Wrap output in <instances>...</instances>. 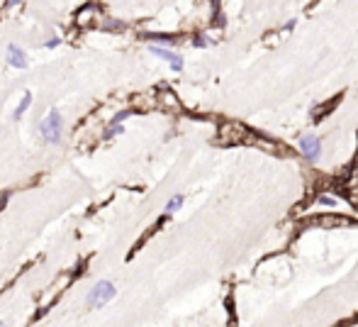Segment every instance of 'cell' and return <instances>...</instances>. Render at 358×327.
Wrapping results in <instances>:
<instances>
[{
	"instance_id": "cell-1",
	"label": "cell",
	"mask_w": 358,
	"mask_h": 327,
	"mask_svg": "<svg viewBox=\"0 0 358 327\" xmlns=\"http://www.w3.org/2000/svg\"><path fill=\"white\" fill-rule=\"evenodd\" d=\"M61 127H64V120H61V112L59 110H49L46 117L39 125V134L46 144H59L61 142Z\"/></svg>"
},
{
	"instance_id": "cell-2",
	"label": "cell",
	"mask_w": 358,
	"mask_h": 327,
	"mask_svg": "<svg viewBox=\"0 0 358 327\" xmlns=\"http://www.w3.org/2000/svg\"><path fill=\"white\" fill-rule=\"evenodd\" d=\"M115 296H117L115 283H110V281H100V283H95V286H93V290L88 293L85 303H88L91 308H102V305H105V303H110Z\"/></svg>"
},
{
	"instance_id": "cell-3",
	"label": "cell",
	"mask_w": 358,
	"mask_h": 327,
	"mask_svg": "<svg viewBox=\"0 0 358 327\" xmlns=\"http://www.w3.org/2000/svg\"><path fill=\"white\" fill-rule=\"evenodd\" d=\"M297 147H300V154L305 157V161H310V164H317L321 157V140L317 134H302L300 142H297Z\"/></svg>"
},
{
	"instance_id": "cell-4",
	"label": "cell",
	"mask_w": 358,
	"mask_h": 327,
	"mask_svg": "<svg viewBox=\"0 0 358 327\" xmlns=\"http://www.w3.org/2000/svg\"><path fill=\"white\" fill-rule=\"evenodd\" d=\"M151 54H156L158 59L168 61L173 71H183V56L175 54V51H171L168 47H156V44H151Z\"/></svg>"
},
{
	"instance_id": "cell-5",
	"label": "cell",
	"mask_w": 358,
	"mask_h": 327,
	"mask_svg": "<svg viewBox=\"0 0 358 327\" xmlns=\"http://www.w3.org/2000/svg\"><path fill=\"white\" fill-rule=\"evenodd\" d=\"M8 64L15 66V68H25V66H27V54H25L22 49H17V47H12V44H10V47H8Z\"/></svg>"
},
{
	"instance_id": "cell-6",
	"label": "cell",
	"mask_w": 358,
	"mask_h": 327,
	"mask_svg": "<svg viewBox=\"0 0 358 327\" xmlns=\"http://www.w3.org/2000/svg\"><path fill=\"white\" fill-rule=\"evenodd\" d=\"M141 37L149 39V42H154L156 47H171L175 42V37H171V35H158V32H144Z\"/></svg>"
},
{
	"instance_id": "cell-7",
	"label": "cell",
	"mask_w": 358,
	"mask_h": 327,
	"mask_svg": "<svg viewBox=\"0 0 358 327\" xmlns=\"http://www.w3.org/2000/svg\"><path fill=\"white\" fill-rule=\"evenodd\" d=\"M183 200H185V198L181 196V193H175V196L171 198L168 203H166V213H164V215H168V217H171V215H173V213H178V210L183 208Z\"/></svg>"
},
{
	"instance_id": "cell-8",
	"label": "cell",
	"mask_w": 358,
	"mask_h": 327,
	"mask_svg": "<svg viewBox=\"0 0 358 327\" xmlns=\"http://www.w3.org/2000/svg\"><path fill=\"white\" fill-rule=\"evenodd\" d=\"M29 105H32V93H27V91H25V95H22V100H20L17 110H15V115H12V117H15V120H20V117H22V115L27 112Z\"/></svg>"
},
{
	"instance_id": "cell-9",
	"label": "cell",
	"mask_w": 358,
	"mask_h": 327,
	"mask_svg": "<svg viewBox=\"0 0 358 327\" xmlns=\"http://www.w3.org/2000/svg\"><path fill=\"white\" fill-rule=\"evenodd\" d=\"M317 203H319V205L336 208V203H339V200H336V198H334V196H317Z\"/></svg>"
},
{
	"instance_id": "cell-10",
	"label": "cell",
	"mask_w": 358,
	"mask_h": 327,
	"mask_svg": "<svg viewBox=\"0 0 358 327\" xmlns=\"http://www.w3.org/2000/svg\"><path fill=\"white\" fill-rule=\"evenodd\" d=\"M132 112L134 110H119L115 117H112V125H122V122L127 120V117H132Z\"/></svg>"
},
{
	"instance_id": "cell-11",
	"label": "cell",
	"mask_w": 358,
	"mask_h": 327,
	"mask_svg": "<svg viewBox=\"0 0 358 327\" xmlns=\"http://www.w3.org/2000/svg\"><path fill=\"white\" fill-rule=\"evenodd\" d=\"M124 132V127L122 125H110V130L105 132V140H110V137H117V134H122Z\"/></svg>"
},
{
	"instance_id": "cell-12",
	"label": "cell",
	"mask_w": 358,
	"mask_h": 327,
	"mask_svg": "<svg viewBox=\"0 0 358 327\" xmlns=\"http://www.w3.org/2000/svg\"><path fill=\"white\" fill-rule=\"evenodd\" d=\"M193 44H195V47H207V44H210V39H207V37H205V35H202V32H198V35H195V37H193Z\"/></svg>"
},
{
	"instance_id": "cell-13",
	"label": "cell",
	"mask_w": 358,
	"mask_h": 327,
	"mask_svg": "<svg viewBox=\"0 0 358 327\" xmlns=\"http://www.w3.org/2000/svg\"><path fill=\"white\" fill-rule=\"evenodd\" d=\"M59 44H61V39H59V37H51V39H46V42H44V49H56Z\"/></svg>"
},
{
	"instance_id": "cell-14",
	"label": "cell",
	"mask_w": 358,
	"mask_h": 327,
	"mask_svg": "<svg viewBox=\"0 0 358 327\" xmlns=\"http://www.w3.org/2000/svg\"><path fill=\"white\" fill-rule=\"evenodd\" d=\"M122 27H124V25L117 22V20H108V22H105V29H122Z\"/></svg>"
},
{
	"instance_id": "cell-15",
	"label": "cell",
	"mask_w": 358,
	"mask_h": 327,
	"mask_svg": "<svg viewBox=\"0 0 358 327\" xmlns=\"http://www.w3.org/2000/svg\"><path fill=\"white\" fill-rule=\"evenodd\" d=\"M8 200H10V191H3V193H0V210H3V205H5Z\"/></svg>"
},
{
	"instance_id": "cell-16",
	"label": "cell",
	"mask_w": 358,
	"mask_h": 327,
	"mask_svg": "<svg viewBox=\"0 0 358 327\" xmlns=\"http://www.w3.org/2000/svg\"><path fill=\"white\" fill-rule=\"evenodd\" d=\"M295 25H297V20H288V22H285V29H288V32H290V29H293Z\"/></svg>"
},
{
	"instance_id": "cell-17",
	"label": "cell",
	"mask_w": 358,
	"mask_h": 327,
	"mask_svg": "<svg viewBox=\"0 0 358 327\" xmlns=\"http://www.w3.org/2000/svg\"><path fill=\"white\" fill-rule=\"evenodd\" d=\"M0 327H3V322H0Z\"/></svg>"
}]
</instances>
